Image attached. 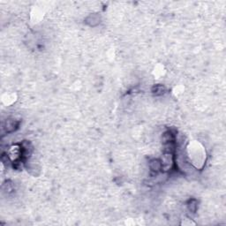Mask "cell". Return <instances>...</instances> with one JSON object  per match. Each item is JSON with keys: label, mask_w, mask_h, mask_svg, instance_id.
<instances>
[{"label": "cell", "mask_w": 226, "mask_h": 226, "mask_svg": "<svg viewBox=\"0 0 226 226\" xmlns=\"http://www.w3.org/2000/svg\"><path fill=\"white\" fill-rule=\"evenodd\" d=\"M150 168L154 171H158L162 168V162L158 160H153V161L150 162Z\"/></svg>", "instance_id": "1"}]
</instances>
